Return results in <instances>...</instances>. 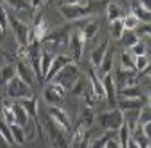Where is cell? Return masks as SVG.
Listing matches in <instances>:
<instances>
[{"mask_svg": "<svg viewBox=\"0 0 151 148\" xmlns=\"http://www.w3.org/2000/svg\"><path fill=\"white\" fill-rule=\"evenodd\" d=\"M42 129H44L45 142L52 148H71L69 147V140L66 139V132H63L60 127H56L48 116H45Z\"/></svg>", "mask_w": 151, "mask_h": 148, "instance_id": "cell-1", "label": "cell"}, {"mask_svg": "<svg viewBox=\"0 0 151 148\" xmlns=\"http://www.w3.org/2000/svg\"><path fill=\"white\" fill-rule=\"evenodd\" d=\"M95 122H98V126L101 129H105L106 132H117L121 129V126L124 124V113L119 108L101 111L95 116Z\"/></svg>", "mask_w": 151, "mask_h": 148, "instance_id": "cell-2", "label": "cell"}, {"mask_svg": "<svg viewBox=\"0 0 151 148\" xmlns=\"http://www.w3.org/2000/svg\"><path fill=\"white\" fill-rule=\"evenodd\" d=\"M81 77V73H79V66L76 61H73V63L66 64V66L63 68V69L60 71L58 74L55 76V77L52 79L50 82H53V84H58L61 85L66 92H69L71 87L77 82V79Z\"/></svg>", "mask_w": 151, "mask_h": 148, "instance_id": "cell-3", "label": "cell"}, {"mask_svg": "<svg viewBox=\"0 0 151 148\" xmlns=\"http://www.w3.org/2000/svg\"><path fill=\"white\" fill-rule=\"evenodd\" d=\"M8 24L12 26L13 35H15L18 45H29L34 40V34H32V27L27 23L21 21L18 16L8 15Z\"/></svg>", "mask_w": 151, "mask_h": 148, "instance_id": "cell-4", "label": "cell"}, {"mask_svg": "<svg viewBox=\"0 0 151 148\" xmlns=\"http://www.w3.org/2000/svg\"><path fill=\"white\" fill-rule=\"evenodd\" d=\"M5 97L12 100H21V98H27V97L34 95V89H31L26 82H23L18 76L12 79L8 84L5 85Z\"/></svg>", "mask_w": 151, "mask_h": 148, "instance_id": "cell-5", "label": "cell"}, {"mask_svg": "<svg viewBox=\"0 0 151 148\" xmlns=\"http://www.w3.org/2000/svg\"><path fill=\"white\" fill-rule=\"evenodd\" d=\"M47 116L52 119V122L56 126V127H60L63 132H71V119L68 116L66 110H63L61 106H48V110H47Z\"/></svg>", "mask_w": 151, "mask_h": 148, "instance_id": "cell-6", "label": "cell"}, {"mask_svg": "<svg viewBox=\"0 0 151 148\" xmlns=\"http://www.w3.org/2000/svg\"><path fill=\"white\" fill-rule=\"evenodd\" d=\"M64 97H66V90L53 82H48V85L44 90V100L48 106H61L64 102Z\"/></svg>", "mask_w": 151, "mask_h": 148, "instance_id": "cell-7", "label": "cell"}, {"mask_svg": "<svg viewBox=\"0 0 151 148\" xmlns=\"http://www.w3.org/2000/svg\"><path fill=\"white\" fill-rule=\"evenodd\" d=\"M58 12L66 21H77L85 16H90L87 6L82 5V3H79V5H60Z\"/></svg>", "mask_w": 151, "mask_h": 148, "instance_id": "cell-8", "label": "cell"}, {"mask_svg": "<svg viewBox=\"0 0 151 148\" xmlns=\"http://www.w3.org/2000/svg\"><path fill=\"white\" fill-rule=\"evenodd\" d=\"M84 44H85V40H84V37H82V34H81V31H74V32H71V35H69V40H68V50H69V53L68 55L73 58V61H81L82 58V53H84Z\"/></svg>", "mask_w": 151, "mask_h": 148, "instance_id": "cell-9", "label": "cell"}, {"mask_svg": "<svg viewBox=\"0 0 151 148\" xmlns=\"http://www.w3.org/2000/svg\"><path fill=\"white\" fill-rule=\"evenodd\" d=\"M103 82V89H105V100L109 106V110L117 108V89H116V82L113 79V74H105L101 77Z\"/></svg>", "mask_w": 151, "mask_h": 148, "instance_id": "cell-10", "label": "cell"}, {"mask_svg": "<svg viewBox=\"0 0 151 148\" xmlns=\"http://www.w3.org/2000/svg\"><path fill=\"white\" fill-rule=\"evenodd\" d=\"M145 105H150V97L142 95L140 98H117V108L125 113V111H138Z\"/></svg>", "mask_w": 151, "mask_h": 148, "instance_id": "cell-11", "label": "cell"}, {"mask_svg": "<svg viewBox=\"0 0 151 148\" xmlns=\"http://www.w3.org/2000/svg\"><path fill=\"white\" fill-rule=\"evenodd\" d=\"M16 66V76L21 79L23 82H26L27 85H29L31 89H34L35 85V81H37V77H35L34 71H32L31 64L27 63V61H23V60H18L15 63Z\"/></svg>", "mask_w": 151, "mask_h": 148, "instance_id": "cell-12", "label": "cell"}, {"mask_svg": "<svg viewBox=\"0 0 151 148\" xmlns=\"http://www.w3.org/2000/svg\"><path fill=\"white\" fill-rule=\"evenodd\" d=\"M114 82L116 84V89L121 90L124 87H132V85H138V74L135 71H122V69H117L116 71V76H113Z\"/></svg>", "mask_w": 151, "mask_h": 148, "instance_id": "cell-13", "label": "cell"}, {"mask_svg": "<svg viewBox=\"0 0 151 148\" xmlns=\"http://www.w3.org/2000/svg\"><path fill=\"white\" fill-rule=\"evenodd\" d=\"M69 63H73V58H71L68 53H56L55 58H53V61H52V66H50V69H48V73H47L44 81L50 82L64 66H66V64H69Z\"/></svg>", "mask_w": 151, "mask_h": 148, "instance_id": "cell-14", "label": "cell"}, {"mask_svg": "<svg viewBox=\"0 0 151 148\" xmlns=\"http://www.w3.org/2000/svg\"><path fill=\"white\" fill-rule=\"evenodd\" d=\"M88 87L92 89V92H93L96 100H105V89H103L101 77L96 74L95 69L88 71Z\"/></svg>", "mask_w": 151, "mask_h": 148, "instance_id": "cell-15", "label": "cell"}, {"mask_svg": "<svg viewBox=\"0 0 151 148\" xmlns=\"http://www.w3.org/2000/svg\"><path fill=\"white\" fill-rule=\"evenodd\" d=\"M18 103L23 106V110L27 113V116L31 119H39V100L35 95L32 97H27V98H21V100H16Z\"/></svg>", "mask_w": 151, "mask_h": 148, "instance_id": "cell-16", "label": "cell"}, {"mask_svg": "<svg viewBox=\"0 0 151 148\" xmlns=\"http://www.w3.org/2000/svg\"><path fill=\"white\" fill-rule=\"evenodd\" d=\"M108 48H109V39H105V40L100 42V45H96V48L92 50V53H90L92 66L100 68V64H101V61H103V56H105Z\"/></svg>", "mask_w": 151, "mask_h": 148, "instance_id": "cell-17", "label": "cell"}, {"mask_svg": "<svg viewBox=\"0 0 151 148\" xmlns=\"http://www.w3.org/2000/svg\"><path fill=\"white\" fill-rule=\"evenodd\" d=\"M16 76V66L15 63H5L0 68V87L5 89V85Z\"/></svg>", "mask_w": 151, "mask_h": 148, "instance_id": "cell-18", "label": "cell"}, {"mask_svg": "<svg viewBox=\"0 0 151 148\" xmlns=\"http://www.w3.org/2000/svg\"><path fill=\"white\" fill-rule=\"evenodd\" d=\"M12 110H13V114H15V124L18 126H21V127H24V126L29 122V116H27V113L23 110V106H21L19 103L16 102H13V106H12Z\"/></svg>", "mask_w": 151, "mask_h": 148, "instance_id": "cell-19", "label": "cell"}, {"mask_svg": "<svg viewBox=\"0 0 151 148\" xmlns=\"http://www.w3.org/2000/svg\"><path fill=\"white\" fill-rule=\"evenodd\" d=\"M77 124L81 126L82 129H85V131H92L93 129V124H95V114L92 113L90 108H85V110L82 111Z\"/></svg>", "mask_w": 151, "mask_h": 148, "instance_id": "cell-20", "label": "cell"}, {"mask_svg": "<svg viewBox=\"0 0 151 148\" xmlns=\"http://www.w3.org/2000/svg\"><path fill=\"white\" fill-rule=\"evenodd\" d=\"M53 58H55V53H52V52H48V50L42 48V55H40V76H42V81L45 79L47 73H48Z\"/></svg>", "mask_w": 151, "mask_h": 148, "instance_id": "cell-21", "label": "cell"}, {"mask_svg": "<svg viewBox=\"0 0 151 148\" xmlns=\"http://www.w3.org/2000/svg\"><path fill=\"white\" fill-rule=\"evenodd\" d=\"M108 3H109V0H88L85 3V6H87L90 15H100L106 10Z\"/></svg>", "mask_w": 151, "mask_h": 148, "instance_id": "cell-22", "label": "cell"}, {"mask_svg": "<svg viewBox=\"0 0 151 148\" xmlns=\"http://www.w3.org/2000/svg\"><path fill=\"white\" fill-rule=\"evenodd\" d=\"M106 18H108V21L109 23H113V21H116V19H122V16H124V12H122V8L117 3H113V2H109L108 3V6H106Z\"/></svg>", "mask_w": 151, "mask_h": 148, "instance_id": "cell-23", "label": "cell"}, {"mask_svg": "<svg viewBox=\"0 0 151 148\" xmlns=\"http://www.w3.org/2000/svg\"><path fill=\"white\" fill-rule=\"evenodd\" d=\"M119 40H121V44H122L124 48L130 50L132 47L140 40V37L135 34V31H124V32H122V35L119 37Z\"/></svg>", "mask_w": 151, "mask_h": 148, "instance_id": "cell-24", "label": "cell"}, {"mask_svg": "<svg viewBox=\"0 0 151 148\" xmlns=\"http://www.w3.org/2000/svg\"><path fill=\"white\" fill-rule=\"evenodd\" d=\"M119 98H140L143 95V90L138 85H132V87H124L121 90H117Z\"/></svg>", "mask_w": 151, "mask_h": 148, "instance_id": "cell-25", "label": "cell"}, {"mask_svg": "<svg viewBox=\"0 0 151 148\" xmlns=\"http://www.w3.org/2000/svg\"><path fill=\"white\" fill-rule=\"evenodd\" d=\"M113 55H114V50H113V48H108V50H106V53H105V56H103L101 64H100V68H98V69L101 71V74H103V76L111 73V68H113V61H114Z\"/></svg>", "mask_w": 151, "mask_h": 148, "instance_id": "cell-26", "label": "cell"}, {"mask_svg": "<svg viewBox=\"0 0 151 148\" xmlns=\"http://www.w3.org/2000/svg\"><path fill=\"white\" fill-rule=\"evenodd\" d=\"M98 23L96 21H90V23H87L84 27L81 29V34L82 37H84V40H92V39H95L96 32H98Z\"/></svg>", "mask_w": 151, "mask_h": 148, "instance_id": "cell-27", "label": "cell"}, {"mask_svg": "<svg viewBox=\"0 0 151 148\" xmlns=\"http://www.w3.org/2000/svg\"><path fill=\"white\" fill-rule=\"evenodd\" d=\"M10 132H12L13 142L16 145H24L26 143V135H24V129L18 124H10Z\"/></svg>", "mask_w": 151, "mask_h": 148, "instance_id": "cell-28", "label": "cell"}, {"mask_svg": "<svg viewBox=\"0 0 151 148\" xmlns=\"http://www.w3.org/2000/svg\"><path fill=\"white\" fill-rule=\"evenodd\" d=\"M130 13L134 15L137 19L140 21V23H145V24H150V19H151V13L148 12V10L142 8L140 5H134L130 10Z\"/></svg>", "mask_w": 151, "mask_h": 148, "instance_id": "cell-29", "label": "cell"}, {"mask_svg": "<svg viewBox=\"0 0 151 148\" xmlns=\"http://www.w3.org/2000/svg\"><path fill=\"white\" fill-rule=\"evenodd\" d=\"M119 69L122 71H135L134 66V56L125 50L121 53V60H119Z\"/></svg>", "mask_w": 151, "mask_h": 148, "instance_id": "cell-30", "label": "cell"}, {"mask_svg": "<svg viewBox=\"0 0 151 148\" xmlns=\"http://www.w3.org/2000/svg\"><path fill=\"white\" fill-rule=\"evenodd\" d=\"M37 121H39V119H29V122L23 127L27 142H34L35 137H37V135H35V134H37Z\"/></svg>", "mask_w": 151, "mask_h": 148, "instance_id": "cell-31", "label": "cell"}, {"mask_svg": "<svg viewBox=\"0 0 151 148\" xmlns=\"http://www.w3.org/2000/svg\"><path fill=\"white\" fill-rule=\"evenodd\" d=\"M138 24H140V21L132 13H127V15L122 16V26H124L125 31H135L138 27Z\"/></svg>", "mask_w": 151, "mask_h": 148, "instance_id": "cell-32", "label": "cell"}, {"mask_svg": "<svg viewBox=\"0 0 151 148\" xmlns=\"http://www.w3.org/2000/svg\"><path fill=\"white\" fill-rule=\"evenodd\" d=\"M129 53H130L132 56H142V55H148V44L146 42H143L142 39H140L137 44L132 47L130 50H127Z\"/></svg>", "mask_w": 151, "mask_h": 148, "instance_id": "cell-33", "label": "cell"}, {"mask_svg": "<svg viewBox=\"0 0 151 148\" xmlns=\"http://www.w3.org/2000/svg\"><path fill=\"white\" fill-rule=\"evenodd\" d=\"M124 26H122V19H116L113 23H109V37L113 39H119L124 32Z\"/></svg>", "mask_w": 151, "mask_h": 148, "instance_id": "cell-34", "label": "cell"}, {"mask_svg": "<svg viewBox=\"0 0 151 148\" xmlns=\"http://www.w3.org/2000/svg\"><path fill=\"white\" fill-rule=\"evenodd\" d=\"M5 3H8L15 12H27L31 10V5L27 0H3Z\"/></svg>", "mask_w": 151, "mask_h": 148, "instance_id": "cell-35", "label": "cell"}, {"mask_svg": "<svg viewBox=\"0 0 151 148\" xmlns=\"http://www.w3.org/2000/svg\"><path fill=\"white\" fill-rule=\"evenodd\" d=\"M151 122V111H150V105H145L142 110L138 111V121H137V126H145Z\"/></svg>", "mask_w": 151, "mask_h": 148, "instance_id": "cell-36", "label": "cell"}, {"mask_svg": "<svg viewBox=\"0 0 151 148\" xmlns=\"http://www.w3.org/2000/svg\"><path fill=\"white\" fill-rule=\"evenodd\" d=\"M82 100H84V103H85V108H92V106H95V103H96V98H95V95H93V92H92V89L88 87V84H87V87H85V90L82 92Z\"/></svg>", "mask_w": 151, "mask_h": 148, "instance_id": "cell-37", "label": "cell"}, {"mask_svg": "<svg viewBox=\"0 0 151 148\" xmlns=\"http://www.w3.org/2000/svg\"><path fill=\"white\" fill-rule=\"evenodd\" d=\"M85 87H87V82H85V79L81 76V77L77 79V82H76L73 87H71V90L68 93H71V95H74V97H81L82 92L85 90Z\"/></svg>", "mask_w": 151, "mask_h": 148, "instance_id": "cell-38", "label": "cell"}, {"mask_svg": "<svg viewBox=\"0 0 151 148\" xmlns=\"http://www.w3.org/2000/svg\"><path fill=\"white\" fill-rule=\"evenodd\" d=\"M0 134H2V137L10 143V145H15V142H13V137H12V132H10V126L6 124V122L3 121L2 118H0Z\"/></svg>", "mask_w": 151, "mask_h": 148, "instance_id": "cell-39", "label": "cell"}, {"mask_svg": "<svg viewBox=\"0 0 151 148\" xmlns=\"http://www.w3.org/2000/svg\"><path fill=\"white\" fill-rule=\"evenodd\" d=\"M6 26H8V13H6V10L2 6V3H0V29L5 32Z\"/></svg>", "mask_w": 151, "mask_h": 148, "instance_id": "cell-40", "label": "cell"}, {"mask_svg": "<svg viewBox=\"0 0 151 148\" xmlns=\"http://www.w3.org/2000/svg\"><path fill=\"white\" fill-rule=\"evenodd\" d=\"M16 58L18 60H23V61H26L27 60V55H29V48H27V45H18V48H16Z\"/></svg>", "mask_w": 151, "mask_h": 148, "instance_id": "cell-41", "label": "cell"}, {"mask_svg": "<svg viewBox=\"0 0 151 148\" xmlns=\"http://www.w3.org/2000/svg\"><path fill=\"white\" fill-rule=\"evenodd\" d=\"M135 31H137L135 34L138 35L140 39H142V35H146V37H148V35H150V24H145V23H140V24H138V27H137Z\"/></svg>", "mask_w": 151, "mask_h": 148, "instance_id": "cell-42", "label": "cell"}, {"mask_svg": "<svg viewBox=\"0 0 151 148\" xmlns=\"http://www.w3.org/2000/svg\"><path fill=\"white\" fill-rule=\"evenodd\" d=\"M105 148H121V145H119V142H117L116 137H111V139L108 140V143H106Z\"/></svg>", "mask_w": 151, "mask_h": 148, "instance_id": "cell-43", "label": "cell"}, {"mask_svg": "<svg viewBox=\"0 0 151 148\" xmlns=\"http://www.w3.org/2000/svg\"><path fill=\"white\" fill-rule=\"evenodd\" d=\"M138 5L140 6H142V8H145V10H148V12H150V10H151V0H138Z\"/></svg>", "mask_w": 151, "mask_h": 148, "instance_id": "cell-44", "label": "cell"}, {"mask_svg": "<svg viewBox=\"0 0 151 148\" xmlns=\"http://www.w3.org/2000/svg\"><path fill=\"white\" fill-rule=\"evenodd\" d=\"M79 3H82V0H63L61 5H79Z\"/></svg>", "mask_w": 151, "mask_h": 148, "instance_id": "cell-45", "label": "cell"}, {"mask_svg": "<svg viewBox=\"0 0 151 148\" xmlns=\"http://www.w3.org/2000/svg\"><path fill=\"white\" fill-rule=\"evenodd\" d=\"M0 148H10V143L2 137V134H0Z\"/></svg>", "mask_w": 151, "mask_h": 148, "instance_id": "cell-46", "label": "cell"}, {"mask_svg": "<svg viewBox=\"0 0 151 148\" xmlns=\"http://www.w3.org/2000/svg\"><path fill=\"white\" fill-rule=\"evenodd\" d=\"M5 60H8V58H6V55H5V53H0V68L5 64Z\"/></svg>", "mask_w": 151, "mask_h": 148, "instance_id": "cell-47", "label": "cell"}, {"mask_svg": "<svg viewBox=\"0 0 151 148\" xmlns=\"http://www.w3.org/2000/svg\"><path fill=\"white\" fill-rule=\"evenodd\" d=\"M3 37H5V32H3L2 29H0V42H2V40H3Z\"/></svg>", "mask_w": 151, "mask_h": 148, "instance_id": "cell-48", "label": "cell"}, {"mask_svg": "<svg viewBox=\"0 0 151 148\" xmlns=\"http://www.w3.org/2000/svg\"><path fill=\"white\" fill-rule=\"evenodd\" d=\"M0 118H2V98H0Z\"/></svg>", "mask_w": 151, "mask_h": 148, "instance_id": "cell-49", "label": "cell"}, {"mask_svg": "<svg viewBox=\"0 0 151 148\" xmlns=\"http://www.w3.org/2000/svg\"><path fill=\"white\" fill-rule=\"evenodd\" d=\"M0 53H3V50H2V47H0Z\"/></svg>", "mask_w": 151, "mask_h": 148, "instance_id": "cell-50", "label": "cell"}]
</instances>
